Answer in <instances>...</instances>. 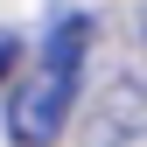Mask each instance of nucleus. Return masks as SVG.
Returning a JSON list of instances; mask_svg holds the SVG:
<instances>
[{"label": "nucleus", "mask_w": 147, "mask_h": 147, "mask_svg": "<svg viewBox=\"0 0 147 147\" xmlns=\"http://www.w3.org/2000/svg\"><path fill=\"white\" fill-rule=\"evenodd\" d=\"M84 49H91V14H63L42 35L28 77L7 98V140L14 147H56V133L70 126V105L84 91Z\"/></svg>", "instance_id": "nucleus-1"}, {"label": "nucleus", "mask_w": 147, "mask_h": 147, "mask_svg": "<svg viewBox=\"0 0 147 147\" xmlns=\"http://www.w3.org/2000/svg\"><path fill=\"white\" fill-rule=\"evenodd\" d=\"M147 133V91L133 77H112V91L98 98V119H91V147H126V140H140Z\"/></svg>", "instance_id": "nucleus-2"}, {"label": "nucleus", "mask_w": 147, "mask_h": 147, "mask_svg": "<svg viewBox=\"0 0 147 147\" xmlns=\"http://www.w3.org/2000/svg\"><path fill=\"white\" fill-rule=\"evenodd\" d=\"M14 56H21V42H14V35L0 28V77H7V70H14Z\"/></svg>", "instance_id": "nucleus-3"}]
</instances>
